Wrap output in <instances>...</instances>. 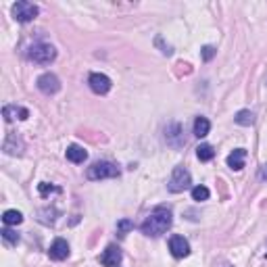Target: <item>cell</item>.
I'll return each instance as SVG.
<instances>
[{
    "label": "cell",
    "instance_id": "obj_1",
    "mask_svg": "<svg viewBox=\"0 0 267 267\" xmlns=\"http://www.w3.org/2000/svg\"><path fill=\"white\" fill-rule=\"evenodd\" d=\"M171 223H173L171 209L165 207V205H159L144 217V221L140 223V232L144 234L146 238H161L171 227Z\"/></svg>",
    "mask_w": 267,
    "mask_h": 267
},
{
    "label": "cell",
    "instance_id": "obj_2",
    "mask_svg": "<svg viewBox=\"0 0 267 267\" xmlns=\"http://www.w3.org/2000/svg\"><path fill=\"white\" fill-rule=\"evenodd\" d=\"M27 59L38 65H50L57 59V48L46 42H35L27 48Z\"/></svg>",
    "mask_w": 267,
    "mask_h": 267
},
{
    "label": "cell",
    "instance_id": "obj_3",
    "mask_svg": "<svg viewBox=\"0 0 267 267\" xmlns=\"http://www.w3.org/2000/svg\"><path fill=\"white\" fill-rule=\"evenodd\" d=\"M119 167L111 161H96L86 169V177L92 182H100V180H109V177H119Z\"/></svg>",
    "mask_w": 267,
    "mask_h": 267
},
{
    "label": "cell",
    "instance_id": "obj_4",
    "mask_svg": "<svg viewBox=\"0 0 267 267\" xmlns=\"http://www.w3.org/2000/svg\"><path fill=\"white\" fill-rule=\"evenodd\" d=\"M192 186V175L186 167L182 165H177L173 171H171V177H169V182H167V190L173 192V194H180L184 190H188Z\"/></svg>",
    "mask_w": 267,
    "mask_h": 267
},
{
    "label": "cell",
    "instance_id": "obj_5",
    "mask_svg": "<svg viewBox=\"0 0 267 267\" xmlns=\"http://www.w3.org/2000/svg\"><path fill=\"white\" fill-rule=\"evenodd\" d=\"M11 13H13V17H15V21H19V23H29V21H33L35 17L40 15V9L35 7L33 3H27V0H19V3L13 5Z\"/></svg>",
    "mask_w": 267,
    "mask_h": 267
},
{
    "label": "cell",
    "instance_id": "obj_6",
    "mask_svg": "<svg viewBox=\"0 0 267 267\" xmlns=\"http://www.w3.org/2000/svg\"><path fill=\"white\" fill-rule=\"evenodd\" d=\"M35 86H38V90L42 92V94H57L59 90H61V80L55 75V73H42L40 78H38V82H35Z\"/></svg>",
    "mask_w": 267,
    "mask_h": 267
},
{
    "label": "cell",
    "instance_id": "obj_7",
    "mask_svg": "<svg viewBox=\"0 0 267 267\" xmlns=\"http://www.w3.org/2000/svg\"><path fill=\"white\" fill-rule=\"evenodd\" d=\"M88 86H90V90L94 94H106L111 90V78L104 75V73H90V78H88Z\"/></svg>",
    "mask_w": 267,
    "mask_h": 267
},
{
    "label": "cell",
    "instance_id": "obj_8",
    "mask_svg": "<svg viewBox=\"0 0 267 267\" xmlns=\"http://www.w3.org/2000/svg\"><path fill=\"white\" fill-rule=\"evenodd\" d=\"M121 259H123V253H121V248L117 244H109L100 255V263L104 267H119Z\"/></svg>",
    "mask_w": 267,
    "mask_h": 267
},
{
    "label": "cell",
    "instance_id": "obj_9",
    "mask_svg": "<svg viewBox=\"0 0 267 267\" xmlns=\"http://www.w3.org/2000/svg\"><path fill=\"white\" fill-rule=\"evenodd\" d=\"M169 251L175 259H184L190 255V242L184 236H171L169 238Z\"/></svg>",
    "mask_w": 267,
    "mask_h": 267
},
{
    "label": "cell",
    "instance_id": "obj_10",
    "mask_svg": "<svg viewBox=\"0 0 267 267\" xmlns=\"http://www.w3.org/2000/svg\"><path fill=\"white\" fill-rule=\"evenodd\" d=\"M165 140L167 144L173 148H182L184 146V136H182V126L180 123H169L165 128Z\"/></svg>",
    "mask_w": 267,
    "mask_h": 267
},
{
    "label": "cell",
    "instance_id": "obj_11",
    "mask_svg": "<svg viewBox=\"0 0 267 267\" xmlns=\"http://www.w3.org/2000/svg\"><path fill=\"white\" fill-rule=\"evenodd\" d=\"M48 257L52 261H65L69 257V242L65 238H57L48 248Z\"/></svg>",
    "mask_w": 267,
    "mask_h": 267
},
{
    "label": "cell",
    "instance_id": "obj_12",
    "mask_svg": "<svg viewBox=\"0 0 267 267\" xmlns=\"http://www.w3.org/2000/svg\"><path fill=\"white\" fill-rule=\"evenodd\" d=\"M3 150L7 152V155H23V150H25V144H23V140L17 136V134H9L7 136V140H5V144H3Z\"/></svg>",
    "mask_w": 267,
    "mask_h": 267
},
{
    "label": "cell",
    "instance_id": "obj_13",
    "mask_svg": "<svg viewBox=\"0 0 267 267\" xmlns=\"http://www.w3.org/2000/svg\"><path fill=\"white\" fill-rule=\"evenodd\" d=\"M3 117L5 121H13V119H21L25 121L29 117V111L25 109V106H17V104H7L3 109Z\"/></svg>",
    "mask_w": 267,
    "mask_h": 267
},
{
    "label": "cell",
    "instance_id": "obj_14",
    "mask_svg": "<svg viewBox=\"0 0 267 267\" xmlns=\"http://www.w3.org/2000/svg\"><path fill=\"white\" fill-rule=\"evenodd\" d=\"M225 163L230 169H234V171H240L246 163V150L244 148H236L234 152H230L227 159H225Z\"/></svg>",
    "mask_w": 267,
    "mask_h": 267
},
{
    "label": "cell",
    "instance_id": "obj_15",
    "mask_svg": "<svg viewBox=\"0 0 267 267\" xmlns=\"http://www.w3.org/2000/svg\"><path fill=\"white\" fill-rule=\"evenodd\" d=\"M65 157H67V161H71V163H84L88 159V152L80 144H69L67 150H65Z\"/></svg>",
    "mask_w": 267,
    "mask_h": 267
},
{
    "label": "cell",
    "instance_id": "obj_16",
    "mask_svg": "<svg viewBox=\"0 0 267 267\" xmlns=\"http://www.w3.org/2000/svg\"><path fill=\"white\" fill-rule=\"evenodd\" d=\"M209 132H211V121L207 117L201 115V117L194 119V136H197V138H205Z\"/></svg>",
    "mask_w": 267,
    "mask_h": 267
},
{
    "label": "cell",
    "instance_id": "obj_17",
    "mask_svg": "<svg viewBox=\"0 0 267 267\" xmlns=\"http://www.w3.org/2000/svg\"><path fill=\"white\" fill-rule=\"evenodd\" d=\"M23 221V213L21 211H17V209H9V211H5L3 213V223L5 225H19Z\"/></svg>",
    "mask_w": 267,
    "mask_h": 267
},
{
    "label": "cell",
    "instance_id": "obj_18",
    "mask_svg": "<svg viewBox=\"0 0 267 267\" xmlns=\"http://www.w3.org/2000/svg\"><path fill=\"white\" fill-rule=\"evenodd\" d=\"M234 121L238 123V126H244V128H251L253 123H255V113L251 111V109H242V111H238L236 113V117H234Z\"/></svg>",
    "mask_w": 267,
    "mask_h": 267
},
{
    "label": "cell",
    "instance_id": "obj_19",
    "mask_svg": "<svg viewBox=\"0 0 267 267\" xmlns=\"http://www.w3.org/2000/svg\"><path fill=\"white\" fill-rule=\"evenodd\" d=\"M0 236H3L5 244H9V246H17V244H19V234H17L15 230H11L9 225H5V230L0 232Z\"/></svg>",
    "mask_w": 267,
    "mask_h": 267
},
{
    "label": "cell",
    "instance_id": "obj_20",
    "mask_svg": "<svg viewBox=\"0 0 267 267\" xmlns=\"http://www.w3.org/2000/svg\"><path fill=\"white\" fill-rule=\"evenodd\" d=\"M197 157H199V161L207 163V161H211V159L215 157V150H213L211 144H201V146L197 148Z\"/></svg>",
    "mask_w": 267,
    "mask_h": 267
},
{
    "label": "cell",
    "instance_id": "obj_21",
    "mask_svg": "<svg viewBox=\"0 0 267 267\" xmlns=\"http://www.w3.org/2000/svg\"><path fill=\"white\" fill-rule=\"evenodd\" d=\"M209 197H211V192L207 186H194L192 188V201L203 203V201H209Z\"/></svg>",
    "mask_w": 267,
    "mask_h": 267
},
{
    "label": "cell",
    "instance_id": "obj_22",
    "mask_svg": "<svg viewBox=\"0 0 267 267\" xmlns=\"http://www.w3.org/2000/svg\"><path fill=\"white\" fill-rule=\"evenodd\" d=\"M38 192H40V197H50V194H59L61 192V188L59 186H52V184H48V182H42V184H38Z\"/></svg>",
    "mask_w": 267,
    "mask_h": 267
},
{
    "label": "cell",
    "instance_id": "obj_23",
    "mask_svg": "<svg viewBox=\"0 0 267 267\" xmlns=\"http://www.w3.org/2000/svg\"><path fill=\"white\" fill-rule=\"evenodd\" d=\"M134 230V221L130 219H119L117 221V234L123 238V236H128V232H132Z\"/></svg>",
    "mask_w": 267,
    "mask_h": 267
},
{
    "label": "cell",
    "instance_id": "obj_24",
    "mask_svg": "<svg viewBox=\"0 0 267 267\" xmlns=\"http://www.w3.org/2000/svg\"><path fill=\"white\" fill-rule=\"evenodd\" d=\"M155 44H157V46H161V48H163L161 52H163V55H165V57H171V55H173V48H171L169 44H167V46L163 44V38H161V35H159V38L155 40Z\"/></svg>",
    "mask_w": 267,
    "mask_h": 267
},
{
    "label": "cell",
    "instance_id": "obj_25",
    "mask_svg": "<svg viewBox=\"0 0 267 267\" xmlns=\"http://www.w3.org/2000/svg\"><path fill=\"white\" fill-rule=\"evenodd\" d=\"M213 57H215V48H213V46H205L203 48V61H211Z\"/></svg>",
    "mask_w": 267,
    "mask_h": 267
},
{
    "label": "cell",
    "instance_id": "obj_26",
    "mask_svg": "<svg viewBox=\"0 0 267 267\" xmlns=\"http://www.w3.org/2000/svg\"><path fill=\"white\" fill-rule=\"evenodd\" d=\"M259 180H263V182H267V163L259 167Z\"/></svg>",
    "mask_w": 267,
    "mask_h": 267
},
{
    "label": "cell",
    "instance_id": "obj_27",
    "mask_svg": "<svg viewBox=\"0 0 267 267\" xmlns=\"http://www.w3.org/2000/svg\"><path fill=\"white\" fill-rule=\"evenodd\" d=\"M221 267H234V265H232V263H223Z\"/></svg>",
    "mask_w": 267,
    "mask_h": 267
}]
</instances>
